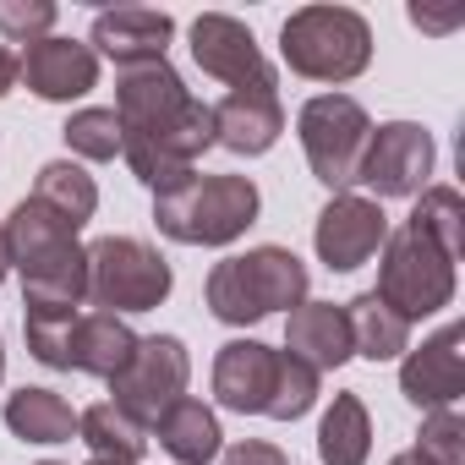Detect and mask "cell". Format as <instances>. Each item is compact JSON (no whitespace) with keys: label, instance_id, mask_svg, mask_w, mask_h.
<instances>
[{"label":"cell","instance_id":"1","mask_svg":"<svg viewBox=\"0 0 465 465\" xmlns=\"http://www.w3.org/2000/svg\"><path fill=\"white\" fill-rule=\"evenodd\" d=\"M115 121H121V159L148 192L186 181L197 159L213 148V110L186 94L170 61L121 72Z\"/></svg>","mask_w":465,"mask_h":465},{"label":"cell","instance_id":"2","mask_svg":"<svg viewBox=\"0 0 465 465\" xmlns=\"http://www.w3.org/2000/svg\"><path fill=\"white\" fill-rule=\"evenodd\" d=\"M258 186L252 175H186L164 192H153V224L159 236L181 247H230L258 224Z\"/></svg>","mask_w":465,"mask_h":465},{"label":"cell","instance_id":"3","mask_svg":"<svg viewBox=\"0 0 465 465\" xmlns=\"http://www.w3.org/2000/svg\"><path fill=\"white\" fill-rule=\"evenodd\" d=\"M307 285H312L307 263L291 247H252V252L213 263L203 296L219 323L247 329V323H263L269 312H296L307 302Z\"/></svg>","mask_w":465,"mask_h":465},{"label":"cell","instance_id":"4","mask_svg":"<svg viewBox=\"0 0 465 465\" xmlns=\"http://www.w3.org/2000/svg\"><path fill=\"white\" fill-rule=\"evenodd\" d=\"M280 55L307 83H356L372 66V28L351 6H302L280 28Z\"/></svg>","mask_w":465,"mask_h":465},{"label":"cell","instance_id":"5","mask_svg":"<svg viewBox=\"0 0 465 465\" xmlns=\"http://www.w3.org/2000/svg\"><path fill=\"white\" fill-rule=\"evenodd\" d=\"M170 291H175V274L159 258V247H148L137 236H104V242L88 247V302H94V312H115V318L153 312V307L170 302Z\"/></svg>","mask_w":465,"mask_h":465},{"label":"cell","instance_id":"6","mask_svg":"<svg viewBox=\"0 0 465 465\" xmlns=\"http://www.w3.org/2000/svg\"><path fill=\"white\" fill-rule=\"evenodd\" d=\"M383 307H394L405 323L432 318L454 302V258L443 247H432L427 236H416L411 224L389 230V242L378 252V291Z\"/></svg>","mask_w":465,"mask_h":465},{"label":"cell","instance_id":"7","mask_svg":"<svg viewBox=\"0 0 465 465\" xmlns=\"http://www.w3.org/2000/svg\"><path fill=\"white\" fill-rule=\"evenodd\" d=\"M296 137H302V153H307L312 175L334 197L361 181V159H367L372 121H367V110L351 94H318V99H307L302 115H296Z\"/></svg>","mask_w":465,"mask_h":465},{"label":"cell","instance_id":"8","mask_svg":"<svg viewBox=\"0 0 465 465\" xmlns=\"http://www.w3.org/2000/svg\"><path fill=\"white\" fill-rule=\"evenodd\" d=\"M186 383H192V356H186V345H181L175 334H148V340H137L132 361L110 378V394H115L110 405L126 411L132 421L153 427L175 400H186Z\"/></svg>","mask_w":465,"mask_h":465},{"label":"cell","instance_id":"9","mask_svg":"<svg viewBox=\"0 0 465 465\" xmlns=\"http://www.w3.org/2000/svg\"><path fill=\"white\" fill-rule=\"evenodd\" d=\"M192 61L203 66V77L224 83L230 94H274L280 88V72L258 50L252 28L224 12H203L192 23Z\"/></svg>","mask_w":465,"mask_h":465},{"label":"cell","instance_id":"10","mask_svg":"<svg viewBox=\"0 0 465 465\" xmlns=\"http://www.w3.org/2000/svg\"><path fill=\"white\" fill-rule=\"evenodd\" d=\"M432 164H438V148H432L427 126H416V121H383L367 137L361 181L372 186V203H383V197H416V192H427Z\"/></svg>","mask_w":465,"mask_h":465},{"label":"cell","instance_id":"11","mask_svg":"<svg viewBox=\"0 0 465 465\" xmlns=\"http://www.w3.org/2000/svg\"><path fill=\"white\" fill-rule=\"evenodd\" d=\"M383 242H389V213H383V203L356 197V192H340L318 213V224H312V247H318V263L329 274H351V269L372 263L383 252Z\"/></svg>","mask_w":465,"mask_h":465},{"label":"cell","instance_id":"12","mask_svg":"<svg viewBox=\"0 0 465 465\" xmlns=\"http://www.w3.org/2000/svg\"><path fill=\"white\" fill-rule=\"evenodd\" d=\"M465 329L460 323H443L432 340H421L416 351H405L400 361V394L416 405V411H449L460 405L465 394Z\"/></svg>","mask_w":465,"mask_h":465},{"label":"cell","instance_id":"13","mask_svg":"<svg viewBox=\"0 0 465 465\" xmlns=\"http://www.w3.org/2000/svg\"><path fill=\"white\" fill-rule=\"evenodd\" d=\"M17 83H28L50 104H72V99L99 88V55L83 39H55L50 34V39L28 45V55H17Z\"/></svg>","mask_w":465,"mask_h":465},{"label":"cell","instance_id":"14","mask_svg":"<svg viewBox=\"0 0 465 465\" xmlns=\"http://www.w3.org/2000/svg\"><path fill=\"white\" fill-rule=\"evenodd\" d=\"M170 39H175V17H170V12L115 6V12H99V17H94L88 50H94V55H110L121 72H132V66H153V61H164Z\"/></svg>","mask_w":465,"mask_h":465},{"label":"cell","instance_id":"15","mask_svg":"<svg viewBox=\"0 0 465 465\" xmlns=\"http://www.w3.org/2000/svg\"><path fill=\"white\" fill-rule=\"evenodd\" d=\"M274 367L280 351L263 340H224L213 356V400L236 416H263L274 394Z\"/></svg>","mask_w":465,"mask_h":465},{"label":"cell","instance_id":"16","mask_svg":"<svg viewBox=\"0 0 465 465\" xmlns=\"http://www.w3.org/2000/svg\"><path fill=\"white\" fill-rule=\"evenodd\" d=\"M213 110V143L242 153V159H258L280 143L285 132V104L280 94H224Z\"/></svg>","mask_w":465,"mask_h":465},{"label":"cell","instance_id":"17","mask_svg":"<svg viewBox=\"0 0 465 465\" xmlns=\"http://www.w3.org/2000/svg\"><path fill=\"white\" fill-rule=\"evenodd\" d=\"M285 351L296 361H307L312 372H334L351 361V329H345V307L334 302H302L285 318Z\"/></svg>","mask_w":465,"mask_h":465},{"label":"cell","instance_id":"18","mask_svg":"<svg viewBox=\"0 0 465 465\" xmlns=\"http://www.w3.org/2000/svg\"><path fill=\"white\" fill-rule=\"evenodd\" d=\"M159 449L175 460V465H213L219 449H224V432H219V416L203 405V400H175L153 427Z\"/></svg>","mask_w":465,"mask_h":465},{"label":"cell","instance_id":"19","mask_svg":"<svg viewBox=\"0 0 465 465\" xmlns=\"http://www.w3.org/2000/svg\"><path fill=\"white\" fill-rule=\"evenodd\" d=\"M137 351V334L126 329V318L115 312H83L77 323V340H72V372H88V378H115Z\"/></svg>","mask_w":465,"mask_h":465},{"label":"cell","instance_id":"20","mask_svg":"<svg viewBox=\"0 0 465 465\" xmlns=\"http://www.w3.org/2000/svg\"><path fill=\"white\" fill-rule=\"evenodd\" d=\"M345 329H351V356H367V361H394L411 351V323L383 307L372 291H361L356 302H345Z\"/></svg>","mask_w":465,"mask_h":465},{"label":"cell","instance_id":"21","mask_svg":"<svg viewBox=\"0 0 465 465\" xmlns=\"http://www.w3.org/2000/svg\"><path fill=\"white\" fill-rule=\"evenodd\" d=\"M6 427L23 438V443H72L77 438V411L66 394L55 389H17L6 400Z\"/></svg>","mask_w":465,"mask_h":465},{"label":"cell","instance_id":"22","mask_svg":"<svg viewBox=\"0 0 465 465\" xmlns=\"http://www.w3.org/2000/svg\"><path fill=\"white\" fill-rule=\"evenodd\" d=\"M77 438H83L88 454L104 460V465H137V460L148 454V427L132 421L126 411H115L110 400L77 411Z\"/></svg>","mask_w":465,"mask_h":465},{"label":"cell","instance_id":"23","mask_svg":"<svg viewBox=\"0 0 465 465\" xmlns=\"http://www.w3.org/2000/svg\"><path fill=\"white\" fill-rule=\"evenodd\" d=\"M372 454V416L361 394H334V405L318 421V460L323 465H367Z\"/></svg>","mask_w":465,"mask_h":465},{"label":"cell","instance_id":"24","mask_svg":"<svg viewBox=\"0 0 465 465\" xmlns=\"http://www.w3.org/2000/svg\"><path fill=\"white\" fill-rule=\"evenodd\" d=\"M34 197H39L45 208H55L72 230H83V224L99 213V186H94V175H88L83 164H72V159H50V164L39 170V181H34Z\"/></svg>","mask_w":465,"mask_h":465},{"label":"cell","instance_id":"25","mask_svg":"<svg viewBox=\"0 0 465 465\" xmlns=\"http://www.w3.org/2000/svg\"><path fill=\"white\" fill-rule=\"evenodd\" d=\"M83 307H23V334H28V356L72 372V340H77Z\"/></svg>","mask_w":465,"mask_h":465},{"label":"cell","instance_id":"26","mask_svg":"<svg viewBox=\"0 0 465 465\" xmlns=\"http://www.w3.org/2000/svg\"><path fill=\"white\" fill-rule=\"evenodd\" d=\"M405 224L416 230V236H427L432 247H443V252L460 263V247H465V203H460L454 186H427V192H416V208H411Z\"/></svg>","mask_w":465,"mask_h":465},{"label":"cell","instance_id":"27","mask_svg":"<svg viewBox=\"0 0 465 465\" xmlns=\"http://www.w3.org/2000/svg\"><path fill=\"white\" fill-rule=\"evenodd\" d=\"M323 394V372H312L307 361H296L291 351H280V367H274V394H269V411L274 421H302Z\"/></svg>","mask_w":465,"mask_h":465},{"label":"cell","instance_id":"28","mask_svg":"<svg viewBox=\"0 0 465 465\" xmlns=\"http://www.w3.org/2000/svg\"><path fill=\"white\" fill-rule=\"evenodd\" d=\"M61 137H66V148H72L77 159H94V164H110V159L121 153V121H115V110H99V104L77 110V115L61 126Z\"/></svg>","mask_w":465,"mask_h":465},{"label":"cell","instance_id":"29","mask_svg":"<svg viewBox=\"0 0 465 465\" xmlns=\"http://www.w3.org/2000/svg\"><path fill=\"white\" fill-rule=\"evenodd\" d=\"M416 454L432 460V465H465V416L454 405L449 411H427L421 432H416Z\"/></svg>","mask_w":465,"mask_h":465},{"label":"cell","instance_id":"30","mask_svg":"<svg viewBox=\"0 0 465 465\" xmlns=\"http://www.w3.org/2000/svg\"><path fill=\"white\" fill-rule=\"evenodd\" d=\"M55 0H0V34L12 45H39L55 28Z\"/></svg>","mask_w":465,"mask_h":465},{"label":"cell","instance_id":"31","mask_svg":"<svg viewBox=\"0 0 465 465\" xmlns=\"http://www.w3.org/2000/svg\"><path fill=\"white\" fill-rule=\"evenodd\" d=\"M219 465H291V460H285V449H274L263 438H242V443L219 449Z\"/></svg>","mask_w":465,"mask_h":465},{"label":"cell","instance_id":"32","mask_svg":"<svg viewBox=\"0 0 465 465\" xmlns=\"http://www.w3.org/2000/svg\"><path fill=\"white\" fill-rule=\"evenodd\" d=\"M17 88V55L6 50V45H0V99H6Z\"/></svg>","mask_w":465,"mask_h":465},{"label":"cell","instance_id":"33","mask_svg":"<svg viewBox=\"0 0 465 465\" xmlns=\"http://www.w3.org/2000/svg\"><path fill=\"white\" fill-rule=\"evenodd\" d=\"M389 465H432V460H421V454H416V449H405V454H394V460H389Z\"/></svg>","mask_w":465,"mask_h":465},{"label":"cell","instance_id":"34","mask_svg":"<svg viewBox=\"0 0 465 465\" xmlns=\"http://www.w3.org/2000/svg\"><path fill=\"white\" fill-rule=\"evenodd\" d=\"M6 274H12V258H6V230H0V285H6Z\"/></svg>","mask_w":465,"mask_h":465},{"label":"cell","instance_id":"35","mask_svg":"<svg viewBox=\"0 0 465 465\" xmlns=\"http://www.w3.org/2000/svg\"><path fill=\"white\" fill-rule=\"evenodd\" d=\"M0 378H6V345H0Z\"/></svg>","mask_w":465,"mask_h":465},{"label":"cell","instance_id":"36","mask_svg":"<svg viewBox=\"0 0 465 465\" xmlns=\"http://www.w3.org/2000/svg\"><path fill=\"white\" fill-rule=\"evenodd\" d=\"M39 465H61V460H39Z\"/></svg>","mask_w":465,"mask_h":465},{"label":"cell","instance_id":"37","mask_svg":"<svg viewBox=\"0 0 465 465\" xmlns=\"http://www.w3.org/2000/svg\"><path fill=\"white\" fill-rule=\"evenodd\" d=\"M88 465H104V460H88Z\"/></svg>","mask_w":465,"mask_h":465}]
</instances>
